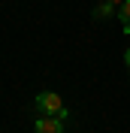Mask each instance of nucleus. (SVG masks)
I'll return each instance as SVG.
<instances>
[{"mask_svg":"<svg viewBox=\"0 0 130 133\" xmlns=\"http://www.w3.org/2000/svg\"><path fill=\"white\" fill-rule=\"evenodd\" d=\"M124 66H127V70H130V49L124 51Z\"/></svg>","mask_w":130,"mask_h":133,"instance_id":"obj_5","label":"nucleus"},{"mask_svg":"<svg viewBox=\"0 0 130 133\" xmlns=\"http://www.w3.org/2000/svg\"><path fill=\"white\" fill-rule=\"evenodd\" d=\"M33 109H36L40 115H61V118L67 121V109H64V103H61V97H57L55 91H42V94H36Z\"/></svg>","mask_w":130,"mask_h":133,"instance_id":"obj_1","label":"nucleus"},{"mask_svg":"<svg viewBox=\"0 0 130 133\" xmlns=\"http://www.w3.org/2000/svg\"><path fill=\"white\" fill-rule=\"evenodd\" d=\"M112 12H118V6H112L109 0H103V3H100V6L94 9V18H97V21H100V18H109V15H112Z\"/></svg>","mask_w":130,"mask_h":133,"instance_id":"obj_3","label":"nucleus"},{"mask_svg":"<svg viewBox=\"0 0 130 133\" xmlns=\"http://www.w3.org/2000/svg\"><path fill=\"white\" fill-rule=\"evenodd\" d=\"M109 3H112V6H121V3H124V0H109Z\"/></svg>","mask_w":130,"mask_h":133,"instance_id":"obj_6","label":"nucleus"},{"mask_svg":"<svg viewBox=\"0 0 130 133\" xmlns=\"http://www.w3.org/2000/svg\"><path fill=\"white\" fill-rule=\"evenodd\" d=\"M118 18H121L124 27H130V0H124L121 6H118Z\"/></svg>","mask_w":130,"mask_h":133,"instance_id":"obj_4","label":"nucleus"},{"mask_svg":"<svg viewBox=\"0 0 130 133\" xmlns=\"http://www.w3.org/2000/svg\"><path fill=\"white\" fill-rule=\"evenodd\" d=\"M124 33H127V36H130V27H124Z\"/></svg>","mask_w":130,"mask_h":133,"instance_id":"obj_7","label":"nucleus"},{"mask_svg":"<svg viewBox=\"0 0 130 133\" xmlns=\"http://www.w3.org/2000/svg\"><path fill=\"white\" fill-rule=\"evenodd\" d=\"M33 133H64V118L61 115H42L33 121Z\"/></svg>","mask_w":130,"mask_h":133,"instance_id":"obj_2","label":"nucleus"}]
</instances>
